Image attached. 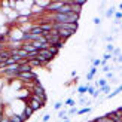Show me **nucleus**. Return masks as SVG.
<instances>
[{
    "label": "nucleus",
    "instance_id": "f257e3e1",
    "mask_svg": "<svg viewBox=\"0 0 122 122\" xmlns=\"http://www.w3.org/2000/svg\"><path fill=\"white\" fill-rule=\"evenodd\" d=\"M18 81H21L22 83H28V82H33V81H37V75L34 73V70L33 71H27V73H20L18 75Z\"/></svg>",
    "mask_w": 122,
    "mask_h": 122
},
{
    "label": "nucleus",
    "instance_id": "f03ea898",
    "mask_svg": "<svg viewBox=\"0 0 122 122\" xmlns=\"http://www.w3.org/2000/svg\"><path fill=\"white\" fill-rule=\"evenodd\" d=\"M64 5V0H60V2H49L48 6L45 8V12H49V14H57L58 9Z\"/></svg>",
    "mask_w": 122,
    "mask_h": 122
},
{
    "label": "nucleus",
    "instance_id": "7ed1b4c3",
    "mask_svg": "<svg viewBox=\"0 0 122 122\" xmlns=\"http://www.w3.org/2000/svg\"><path fill=\"white\" fill-rule=\"evenodd\" d=\"M27 106L31 109L33 112H36V110H40V109H43L45 106L43 104H40L39 101H36V100H33V98H28V101H27Z\"/></svg>",
    "mask_w": 122,
    "mask_h": 122
},
{
    "label": "nucleus",
    "instance_id": "20e7f679",
    "mask_svg": "<svg viewBox=\"0 0 122 122\" xmlns=\"http://www.w3.org/2000/svg\"><path fill=\"white\" fill-rule=\"evenodd\" d=\"M73 34H75V33L69 31V30H66V28H60V30H58V36H60V39L63 40V42H66L67 39H70Z\"/></svg>",
    "mask_w": 122,
    "mask_h": 122
},
{
    "label": "nucleus",
    "instance_id": "39448f33",
    "mask_svg": "<svg viewBox=\"0 0 122 122\" xmlns=\"http://www.w3.org/2000/svg\"><path fill=\"white\" fill-rule=\"evenodd\" d=\"M77 27H79L77 22H64V24H61V28H66V30H69L71 33H76Z\"/></svg>",
    "mask_w": 122,
    "mask_h": 122
},
{
    "label": "nucleus",
    "instance_id": "423d86ee",
    "mask_svg": "<svg viewBox=\"0 0 122 122\" xmlns=\"http://www.w3.org/2000/svg\"><path fill=\"white\" fill-rule=\"evenodd\" d=\"M30 18H31V15H18V16H16V20H15V22L21 25V24L28 22V21H30Z\"/></svg>",
    "mask_w": 122,
    "mask_h": 122
},
{
    "label": "nucleus",
    "instance_id": "0eeeda50",
    "mask_svg": "<svg viewBox=\"0 0 122 122\" xmlns=\"http://www.w3.org/2000/svg\"><path fill=\"white\" fill-rule=\"evenodd\" d=\"M18 71H20V73H27V71H33V69L28 66V63L25 61V63L20 64V69H18Z\"/></svg>",
    "mask_w": 122,
    "mask_h": 122
},
{
    "label": "nucleus",
    "instance_id": "6e6552de",
    "mask_svg": "<svg viewBox=\"0 0 122 122\" xmlns=\"http://www.w3.org/2000/svg\"><path fill=\"white\" fill-rule=\"evenodd\" d=\"M34 112L31 110V109H30L28 106H25V109H24V113L21 115V116L24 118V121H27V119H30V118H31V115H33Z\"/></svg>",
    "mask_w": 122,
    "mask_h": 122
},
{
    "label": "nucleus",
    "instance_id": "1a4fd4ad",
    "mask_svg": "<svg viewBox=\"0 0 122 122\" xmlns=\"http://www.w3.org/2000/svg\"><path fill=\"white\" fill-rule=\"evenodd\" d=\"M8 119L9 122H25L21 115H10V116H8Z\"/></svg>",
    "mask_w": 122,
    "mask_h": 122
},
{
    "label": "nucleus",
    "instance_id": "9d476101",
    "mask_svg": "<svg viewBox=\"0 0 122 122\" xmlns=\"http://www.w3.org/2000/svg\"><path fill=\"white\" fill-rule=\"evenodd\" d=\"M121 91H122V86H118L116 89L113 91V92H110V94H109V95H106V98H107V100H110V98H113V97H116V95H118V94L121 92Z\"/></svg>",
    "mask_w": 122,
    "mask_h": 122
},
{
    "label": "nucleus",
    "instance_id": "9b49d317",
    "mask_svg": "<svg viewBox=\"0 0 122 122\" xmlns=\"http://www.w3.org/2000/svg\"><path fill=\"white\" fill-rule=\"evenodd\" d=\"M115 12H116V8H113V6H112V8H109L107 10H106V18H112L113 15H115Z\"/></svg>",
    "mask_w": 122,
    "mask_h": 122
},
{
    "label": "nucleus",
    "instance_id": "f8f14e48",
    "mask_svg": "<svg viewBox=\"0 0 122 122\" xmlns=\"http://www.w3.org/2000/svg\"><path fill=\"white\" fill-rule=\"evenodd\" d=\"M91 110H92V107H83V109H81V110H77V115H85V113H89Z\"/></svg>",
    "mask_w": 122,
    "mask_h": 122
},
{
    "label": "nucleus",
    "instance_id": "ddd939ff",
    "mask_svg": "<svg viewBox=\"0 0 122 122\" xmlns=\"http://www.w3.org/2000/svg\"><path fill=\"white\" fill-rule=\"evenodd\" d=\"M106 85H107V81H106V79H100V81L95 83V86H97V88H98V86L103 88V86H106Z\"/></svg>",
    "mask_w": 122,
    "mask_h": 122
},
{
    "label": "nucleus",
    "instance_id": "4468645a",
    "mask_svg": "<svg viewBox=\"0 0 122 122\" xmlns=\"http://www.w3.org/2000/svg\"><path fill=\"white\" fill-rule=\"evenodd\" d=\"M86 89H88V85H83V86H79L77 88V92L81 94V95H83L85 92H86Z\"/></svg>",
    "mask_w": 122,
    "mask_h": 122
},
{
    "label": "nucleus",
    "instance_id": "2eb2a0df",
    "mask_svg": "<svg viewBox=\"0 0 122 122\" xmlns=\"http://www.w3.org/2000/svg\"><path fill=\"white\" fill-rule=\"evenodd\" d=\"M100 89V92L101 94H107L109 91H110V86H109V85H106V86H103V88H98Z\"/></svg>",
    "mask_w": 122,
    "mask_h": 122
},
{
    "label": "nucleus",
    "instance_id": "dca6fc26",
    "mask_svg": "<svg viewBox=\"0 0 122 122\" xmlns=\"http://www.w3.org/2000/svg\"><path fill=\"white\" fill-rule=\"evenodd\" d=\"M113 49H115V46H113L112 43H107V46H106V52H107V54H112Z\"/></svg>",
    "mask_w": 122,
    "mask_h": 122
},
{
    "label": "nucleus",
    "instance_id": "f3484780",
    "mask_svg": "<svg viewBox=\"0 0 122 122\" xmlns=\"http://www.w3.org/2000/svg\"><path fill=\"white\" fill-rule=\"evenodd\" d=\"M66 116H67V110H58V118L64 119Z\"/></svg>",
    "mask_w": 122,
    "mask_h": 122
},
{
    "label": "nucleus",
    "instance_id": "a211bd4d",
    "mask_svg": "<svg viewBox=\"0 0 122 122\" xmlns=\"http://www.w3.org/2000/svg\"><path fill=\"white\" fill-rule=\"evenodd\" d=\"M112 79H115V75L112 71H107L106 73V81H112Z\"/></svg>",
    "mask_w": 122,
    "mask_h": 122
},
{
    "label": "nucleus",
    "instance_id": "6ab92c4d",
    "mask_svg": "<svg viewBox=\"0 0 122 122\" xmlns=\"http://www.w3.org/2000/svg\"><path fill=\"white\" fill-rule=\"evenodd\" d=\"M100 66H101V60H92V67H97V69H98Z\"/></svg>",
    "mask_w": 122,
    "mask_h": 122
},
{
    "label": "nucleus",
    "instance_id": "aec40b11",
    "mask_svg": "<svg viewBox=\"0 0 122 122\" xmlns=\"http://www.w3.org/2000/svg\"><path fill=\"white\" fill-rule=\"evenodd\" d=\"M64 104H66V106H75V104H76V101H75V100H71V98H69V100H66Z\"/></svg>",
    "mask_w": 122,
    "mask_h": 122
},
{
    "label": "nucleus",
    "instance_id": "412c9836",
    "mask_svg": "<svg viewBox=\"0 0 122 122\" xmlns=\"http://www.w3.org/2000/svg\"><path fill=\"white\" fill-rule=\"evenodd\" d=\"M86 92L92 95V94L95 92V86H91V85H88V89H86Z\"/></svg>",
    "mask_w": 122,
    "mask_h": 122
},
{
    "label": "nucleus",
    "instance_id": "4be33fe9",
    "mask_svg": "<svg viewBox=\"0 0 122 122\" xmlns=\"http://www.w3.org/2000/svg\"><path fill=\"white\" fill-rule=\"evenodd\" d=\"M61 107H63V103H61V101L55 103V106H54V109H55V110H61Z\"/></svg>",
    "mask_w": 122,
    "mask_h": 122
},
{
    "label": "nucleus",
    "instance_id": "5701e85b",
    "mask_svg": "<svg viewBox=\"0 0 122 122\" xmlns=\"http://www.w3.org/2000/svg\"><path fill=\"white\" fill-rule=\"evenodd\" d=\"M97 71H98V69H97V67H91V70H89V75H91V76H94Z\"/></svg>",
    "mask_w": 122,
    "mask_h": 122
},
{
    "label": "nucleus",
    "instance_id": "b1692460",
    "mask_svg": "<svg viewBox=\"0 0 122 122\" xmlns=\"http://www.w3.org/2000/svg\"><path fill=\"white\" fill-rule=\"evenodd\" d=\"M115 18H116V21H119L121 18H122V12H115V15H113Z\"/></svg>",
    "mask_w": 122,
    "mask_h": 122
},
{
    "label": "nucleus",
    "instance_id": "393cba45",
    "mask_svg": "<svg viewBox=\"0 0 122 122\" xmlns=\"http://www.w3.org/2000/svg\"><path fill=\"white\" fill-rule=\"evenodd\" d=\"M75 113H77V109L76 107H71L69 112H67V115H75Z\"/></svg>",
    "mask_w": 122,
    "mask_h": 122
},
{
    "label": "nucleus",
    "instance_id": "a878e982",
    "mask_svg": "<svg viewBox=\"0 0 122 122\" xmlns=\"http://www.w3.org/2000/svg\"><path fill=\"white\" fill-rule=\"evenodd\" d=\"M49 119H51V115H45V116L42 118V122H48Z\"/></svg>",
    "mask_w": 122,
    "mask_h": 122
},
{
    "label": "nucleus",
    "instance_id": "bb28decb",
    "mask_svg": "<svg viewBox=\"0 0 122 122\" xmlns=\"http://www.w3.org/2000/svg\"><path fill=\"white\" fill-rule=\"evenodd\" d=\"M79 104H86V100H85V97H81V98H79Z\"/></svg>",
    "mask_w": 122,
    "mask_h": 122
},
{
    "label": "nucleus",
    "instance_id": "cd10ccee",
    "mask_svg": "<svg viewBox=\"0 0 122 122\" xmlns=\"http://www.w3.org/2000/svg\"><path fill=\"white\" fill-rule=\"evenodd\" d=\"M113 36H107V37H106V42H109V43H112V42H113Z\"/></svg>",
    "mask_w": 122,
    "mask_h": 122
},
{
    "label": "nucleus",
    "instance_id": "c85d7f7f",
    "mask_svg": "<svg viewBox=\"0 0 122 122\" xmlns=\"http://www.w3.org/2000/svg\"><path fill=\"white\" fill-rule=\"evenodd\" d=\"M100 22H101V20H100V18H94V24H97V25H98Z\"/></svg>",
    "mask_w": 122,
    "mask_h": 122
},
{
    "label": "nucleus",
    "instance_id": "c756f323",
    "mask_svg": "<svg viewBox=\"0 0 122 122\" xmlns=\"http://www.w3.org/2000/svg\"><path fill=\"white\" fill-rule=\"evenodd\" d=\"M0 122H9V119H8V116H3V118H2V121H0Z\"/></svg>",
    "mask_w": 122,
    "mask_h": 122
},
{
    "label": "nucleus",
    "instance_id": "7c9ffc66",
    "mask_svg": "<svg viewBox=\"0 0 122 122\" xmlns=\"http://www.w3.org/2000/svg\"><path fill=\"white\" fill-rule=\"evenodd\" d=\"M86 79H88V81H92V79H94V76H91L89 73H88V75H86Z\"/></svg>",
    "mask_w": 122,
    "mask_h": 122
},
{
    "label": "nucleus",
    "instance_id": "2f4dec72",
    "mask_svg": "<svg viewBox=\"0 0 122 122\" xmlns=\"http://www.w3.org/2000/svg\"><path fill=\"white\" fill-rule=\"evenodd\" d=\"M63 122H70V119H69V116H66V118H64V121H63Z\"/></svg>",
    "mask_w": 122,
    "mask_h": 122
},
{
    "label": "nucleus",
    "instance_id": "473e14b6",
    "mask_svg": "<svg viewBox=\"0 0 122 122\" xmlns=\"http://www.w3.org/2000/svg\"><path fill=\"white\" fill-rule=\"evenodd\" d=\"M3 61H5V60H3L2 57H0V64H2V63H3Z\"/></svg>",
    "mask_w": 122,
    "mask_h": 122
}]
</instances>
